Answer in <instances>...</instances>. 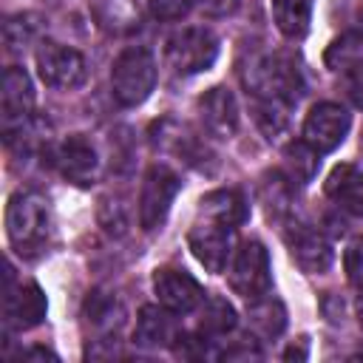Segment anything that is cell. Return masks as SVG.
<instances>
[{
	"label": "cell",
	"mask_w": 363,
	"mask_h": 363,
	"mask_svg": "<svg viewBox=\"0 0 363 363\" xmlns=\"http://www.w3.org/2000/svg\"><path fill=\"white\" fill-rule=\"evenodd\" d=\"M6 233L17 255H37L51 233V216L43 196L31 190H17L6 204Z\"/></svg>",
	"instance_id": "obj_1"
},
{
	"label": "cell",
	"mask_w": 363,
	"mask_h": 363,
	"mask_svg": "<svg viewBox=\"0 0 363 363\" xmlns=\"http://www.w3.org/2000/svg\"><path fill=\"white\" fill-rule=\"evenodd\" d=\"M244 85L250 96H278L298 102L303 96V74L292 54H264L244 68Z\"/></svg>",
	"instance_id": "obj_2"
},
{
	"label": "cell",
	"mask_w": 363,
	"mask_h": 363,
	"mask_svg": "<svg viewBox=\"0 0 363 363\" xmlns=\"http://www.w3.org/2000/svg\"><path fill=\"white\" fill-rule=\"evenodd\" d=\"M156 85V60L147 48L130 45L125 48L111 68V91L113 99L122 108H136L142 105Z\"/></svg>",
	"instance_id": "obj_3"
},
{
	"label": "cell",
	"mask_w": 363,
	"mask_h": 363,
	"mask_svg": "<svg viewBox=\"0 0 363 363\" xmlns=\"http://www.w3.org/2000/svg\"><path fill=\"white\" fill-rule=\"evenodd\" d=\"M218 57V37L204 26H190L167 37L164 60L176 74H201Z\"/></svg>",
	"instance_id": "obj_4"
},
{
	"label": "cell",
	"mask_w": 363,
	"mask_h": 363,
	"mask_svg": "<svg viewBox=\"0 0 363 363\" xmlns=\"http://www.w3.org/2000/svg\"><path fill=\"white\" fill-rule=\"evenodd\" d=\"M230 286L247 303L269 292L272 267H269V252H267V247L261 241L250 238L235 250L233 264H230Z\"/></svg>",
	"instance_id": "obj_5"
},
{
	"label": "cell",
	"mask_w": 363,
	"mask_h": 363,
	"mask_svg": "<svg viewBox=\"0 0 363 363\" xmlns=\"http://www.w3.org/2000/svg\"><path fill=\"white\" fill-rule=\"evenodd\" d=\"M179 190H182V182L167 164H150L145 170L142 190H139V224H142V230L153 233L156 227H162Z\"/></svg>",
	"instance_id": "obj_6"
},
{
	"label": "cell",
	"mask_w": 363,
	"mask_h": 363,
	"mask_svg": "<svg viewBox=\"0 0 363 363\" xmlns=\"http://www.w3.org/2000/svg\"><path fill=\"white\" fill-rule=\"evenodd\" d=\"M34 60H37V74L48 88L68 91V88H79L85 82V60L77 48L45 40V43H40Z\"/></svg>",
	"instance_id": "obj_7"
},
{
	"label": "cell",
	"mask_w": 363,
	"mask_h": 363,
	"mask_svg": "<svg viewBox=\"0 0 363 363\" xmlns=\"http://www.w3.org/2000/svg\"><path fill=\"white\" fill-rule=\"evenodd\" d=\"M14 269L6 267V286H3V318L11 329H34L37 323H43L45 312H48V301L45 292L37 284H20L14 286Z\"/></svg>",
	"instance_id": "obj_8"
},
{
	"label": "cell",
	"mask_w": 363,
	"mask_h": 363,
	"mask_svg": "<svg viewBox=\"0 0 363 363\" xmlns=\"http://www.w3.org/2000/svg\"><path fill=\"white\" fill-rule=\"evenodd\" d=\"M349 125H352V116L343 105L318 102V105H312V111L303 119V142L309 147H315L318 153H329L346 139Z\"/></svg>",
	"instance_id": "obj_9"
},
{
	"label": "cell",
	"mask_w": 363,
	"mask_h": 363,
	"mask_svg": "<svg viewBox=\"0 0 363 363\" xmlns=\"http://www.w3.org/2000/svg\"><path fill=\"white\" fill-rule=\"evenodd\" d=\"M187 247L207 272H224L233 252V227L204 218L187 233Z\"/></svg>",
	"instance_id": "obj_10"
},
{
	"label": "cell",
	"mask_w": 363,
	"mask_h": 363,
	"mask_svg": "<svg viewBox=\"0 0 363 363\" xmlns=\"http://www.w3.org/2000/svg\"><path fill=\"white\" fill-rule=\"evenodd\" d=\"M153 292H156L159 303L176 315L196 312L204 301L201 284L190 272L176 269V267H162L153 272Z\"/></svg>",
	"instance_id": "obj_11"
},
{
	"label": "cell",
	"mask_w": 363,
	"mask_h": 363,
	"mask_svg": "<svg viewBox=\"0 0 363 363\" xmlns=\"http://www.w3.org/2000/svg\"><path fill=\"white\" fill-rule=\"evenodd\" d=\"M34 108V85L26 68L11 65L3 71V85H0V113H3V130L11 136L14 130H23L26 119L31 116Z\"/></svg>",
	"instance_id": "obj_12"
},
{
	"label": "cell",
	"mask_w": 363,
	"mask_h": 363,
	"mask_svg": "<svg viewBox=\"0 0 363 363\" xmlns=\"http://www.w3.org/2000/svg\"><path fill=\"white\" fill-rule=\"evenodd\" d=\"M284 241H286V250L292 255V261L303 269V272H312V275H320L332 267V247L329 241L312 230L309 224H301V221H289L286 230H284Z\"/></svg>",
	"instance_id": "obj_13"
},
{
	"label": "cell",
	"mask_w": 363,
	"mask_h": 363,
	"mask_svg": "<svg viewBox=\"0 0 363 363\" xmlns=\"http://www.w3.org/2000/svg\"><path fill=\"white\" fill-rule=\"evenodd\" d=\"M201 128L213 139H230L238 130V102L227 85H213L196 102Z\"/></svg>",
	"instance_id": "obj_14"
},
{
	"label": "cell",
	"mask_w": 363,
	"mask_h": 363,
	"mask_svg": "<svg viewBox=\"0 0 363 363\" xmlns=\"http://www.w3.org/2000/svg\"><path fill=\"white\" fill-rule=\"evenodd\" d=\"M54 164H57V170H60L68 182H74V184H79V187L94 184L96 176H99L96 150H94V145H91L85 136H79V133H71V136H65V139L57 145V150H54Z\"/></svg>",
	"instance_id": "obj_15"
},
{
	"label": "cell",
	"mask_w": 363,
	"mask_h": 363,
	"mask_svg": "<svg viewBox=\"0 0 363 363\" xmlns=\"http://www.w3.org/2000/svg\"><path fill=\"white\" fill-rule=\"evenodd\" d=\"M176 312L164 306H142L133 329V343L142 349H162V346H176L182 340L179 326H176Z\"/></svg>",
	"instance_id": "obj_16"
},
{
	"label": "cell",
	"mask_w": 363,
	"mask_h": 363,
	"mask_svg": "<svg viewBox=\"0 0 363 363\" xmlns=\"http://www.w3.org/2000/svg\"><path fill=\"white\" fill-rule=\"evenodd\" d=\"M323 190L340 210L363 218V170L354 164H337L329 173Z\"/></svg>",
	"instance_id": "obj_17"
},
{
	"label": "cell",
	"mask_w": 363,
	"mask_h": 363,
	"mask_svg": "<svg viewBox=\"0 0 363 363\" xmlns=\"http://www.w3.org/2000/svg\"><path fill=\"white\" fill-rule=\"evenodd\" d=\"M199 213L204 218H213V221H221L227 227H241L247 218H250V204L244 199L241 190H233V187H224V190H213L207 196H201L199 201Z\"/></svg>",
	"instance_id": "obj_18"
},
{
	"label": "cell",
	"mask_w": 363,
	"mask_h": 363,
	"mask_svg": "<svg viewBox=\"0 0 363 363\" xmlns=\"http://www.w3.org/2000/svg\"><path fill=\"white\" fill-rule=\"evenodd\" d=\"M150 142H153L156 147H162V150H170V153L182 156V159L190 162V164L207 159L204 145H201L184 125H176L173 119H162V122H156L153 130H150Z\"/></svg>",
	"instance_id": "obj_19"
},
{
	"label": "cell",
	"mask_w": 363,
	"mask_h": 363,
	"mask_svg": "<svg viewBox=\"0 0 363 363\" xmlns=\"http://www.w3.org/2000/svg\"><path fill=\"white\" fill-rule=\"evenodd\" d=\"M88 11L108 34H130L139 26L136 0H88Z\"/></svg>",
	"instance_id": "obj_20"
},
{
	"label": "cell",
	"mask_w": 363,
	"mask_h": 363,
	"mask_svg": "<svg viewBox=\"0 0 363 363\" xmlns=\"http://www.w3.org/2000/svg\"><path fill=\"white\" fill-rule=\"evenodd\" d=\"M247 323H250V332L261 340H272L278 337L284 329H286V309L278 298H272L269 292L250 301L247 306Z\"/></svg>",
	"instance_id": "obj_21"
},
{
	"label": "cell",
	"mask_w": 363,
	"mask_h": 363,
	"mask_svg": "<svg viewBox=\"0 0 363 363\" xmlns=\"http://www.w3.org/2000/svg\"><path fill=\"white\" fill-rule=\"evenodd\" d=\"M252 119L258 125V130L275 142L278 136L286 133L289 128V111H292V102L286 99H278V96H252Z\"/></svg>",
	"instance_id": "obj_22"
},
{
	"label": "cell",
	"mask_w": 363,
	"mask_h": 363,
	"mask_svg": "<svg viewBox=\"0 0 363 363\" xmlns=\"http://www.w3.org/2000/svg\"><path fill=\"white\" fill-rule=\"evenodd\" d=\"M272 20L286 40H301L309 31L312 0H272Z\"/></svg>",
	"instance_id": "obj_23"
},
{
	"label": "cell",
	"mask_w": 363,
	"mask_h": 363,
	"mask_svg": "<svg viewBox=\"0 0 363 363\" xmlns=\"http://www.w3.org/2000/svg\"><path fill=\"white\" fill-rule=\"evenodd\" d=\"M235 326V309L221 298V295H204L199 306V335L207 337H221L233 332Z\"/></svg>",
	"instance_id": "obj_24"
},
{
	"label": "cell",
	"mask_w": 363,
	"mask_h": 363,
	"mask_svg": "<svg viewBox=\"0 0 363 363\" xmlns=\"http://www.w3.org/2000/svg\"><path fill=\"white\" fill-rule=\"evenodd\" d=\"M85 323L94 332H102L105 340H111V335L122 326V303L113 295L105 292H94L85 301Z\"/></svg>",
	"instance_id": "obj_25"
},
{
	"label": "cell",
	"mask_w": 363,
	"mask_h": 363,
	"mask_svg": "<svg viewBox=\"0 0 363 363\" xmlns=\"http://www.w3.org/2000/svg\"><path fill=\"white\" fill-rule=\"evenodd\" d=\"M284 159H286V179L292 184H306V182L315 179V173H318V150L309 147L306 142L286 145Z\"/></svg>",
	"instance_id": "obj_26"
},
{
	"label": "cell",
	"mask_w": 363,
	"mask_h": 363,
	"mask_svg": "<svg viewBox=\"0 0 363 363\" xmlns=\"http://www.w3.org/2000/svg\"><path fill=\"white\" fill-rule=\"evenodd\" d=\"M340 85H343V94L349 96V102L354 108H363V60L349 57L340 65Z\"/></svg>",
	"instance_id": "obj_27"
},
{
	"label": "cell",
	"mask_w": 363,
	"mask_h": 363,
	"mask_svg": "<svg viewBox=\"0 0 363 363\" xmlns=\"http://www.w3.org/2000/svg\"><path fill=\"white\" fill-rule=\"evenodd\" d=\"M343 269H346L349 284L357 289V295H363V235H354V238L346 244Z\"/></svg>",
	"instance_id": "obj_28"
},
{
	"label": "cell",
	"mask_w": 363,
	"mask_h": 363,
	"mask_svg": "<svg viewBox=\"0 0 363 363\" xmlns=\"http://www.w3.org/2000/svg\"><path fill=\"white\" fill-rule=\"evenodd\" d=\"M31 23H28V17H23V14H17V17H9L6 20V26H3V37H6V48L9 51H23L26 48V43L31 40Z\"/></svg>",
	"instance_id": "obj_29"
},
{
	"label": "cell",
	"mask_w": 363,
	"mask_h": 363,
	"mask_svg": "<svg viewBox=\"0 0 363 363\" xmlns=\"http://www.w3.org/2000/svg\"><path fill=\"white\" fill-rule=\"evenodd\" d=\"M156 20H182L193 9V0H147Z\"/></svg>",
	"instance_id": "obj_30"
},
{
	"label": "cell",
	"mask_w": 363,
	"mask_h": 363,
	"mask_svg": "<svg viewBox=\"0 0 363 363\" xmlns=\"http://www.w3.org/2000/svg\"><path fill=\"white\" fill-rule=\"evenodd\" d=\"M196 3L207 17H230L241 6V0H196Z\"/></svg>",
	"instance_id": "obj_31"
},
{
	"label": "cell",
	"mask_w": 363,
	"mask_h": 363,
	"mask_svg": "<svg viewBox=\"0 0 363 363\" xmlns=\"http://www.w3.org/2000/svg\"><path fill=\"white\" fill-rule=\"evenodd\" d=\"M352 43H357V45H363V6L357 9V14H354V20H352V28H349V34H346Z\"/></svg>",
	"instance_id": "obj_32"
},
{
	"label": "cell",
	"mask_w": 363,
	"mask_h": 363,
	"mask_svg": "<svg viewBox=\"0 0 363 363\" xmlns=\"http://www.w3.org/2000/svg\"><path fill=\"white\" fill-rule=\"evenodd\" d=\"M284 360H306V337H301L298 346L292 343V346L284 352Z\"/></svg>",
	"instance_id": "obj_33"
}]
</instances>
